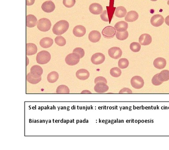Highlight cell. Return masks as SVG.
Instances as JSON below:
<instances>
[{
    "instance_id": "obj_1",
    "label": "cell",
    "mask_w": 169,
    "mask_h": 150,
    "mask_svg": "<svg viewBox=\"0 0 169 150\" xmlns=\"http://www.w3.org/2000/svg\"><path fill=\"white\" fill-rule=\"evenodd\" d=\"M69 27V22L65 20H61L55 23L52 32L57 35H61L66 32Z\"/></svg>"
},
{
    "instance_id": "obj_2",
    "label": "cell",
    "mask_w": 169,
    "mask_h": 150,
    "mask_svg": "<svg viewBox=\"0 0 169 150\" xmlns=\"http://www.w3.org/2000/svg\"><path fill=\"white\" fill-rule=\"evenodd\" d=\"M51 58L49 52L45 50L41 51L37 54V62L39 64H46L48 63Z\"/></svg>"
},
{
    "instance_id": "obj_3",
    "label": "cell",
    "mask_w": 169,
    "mask_h": 150,
    "mask_svg": "<svg viewBox=\"0 0 169 150\" xmlns=\"http://www.w3.org/2000/svg\"><path fill=\"white\" fill-rule=\"evenodd\" d=\"M51 22L50 20L46 18H43L37 21V28L39 31L42 32H46L50 30L51 27Z\"/></svg>"
},
{
    "instance_id": "obj_4",
    "label": "cell",
    "mask_w": 169,
    "mask_h": 150,
    "mask_svg": "<svg viewBox=\"0 0 169 150\" xmlns=\"http://www.w3.org/2000/svg\"><path fill=\"white\" fill-rule=\"evenodd\" d=\"M80 59L79 55L76 53L73 52L67 55L65 58V62L68 65L74 66L79 62Z\"/></svg>"
},
{
    "instance_id": "obj_5",
    "label": "cell",
    "mask_w": 169,
    "mask_h": 150,
    "mask_svg": "<svg viewBox=\"0 0 169 150\" xmlns=\"http://www.w3.org/2000/svg\"><path fill=\"white\" fill-rule=\"evenodd\" d=\"M131 85L132 87L136 89H140L144 85V82L140 76H135L131 79Z\"/></svg>"
},
{
    "instance_id": "obj_6",
    "label": "cell",
    "mask_w": 169,
    "mask_h": 150,
    "mask_svg": "<svg viewBox=\"0 0 169 150\" xmlns=\"http://www.w3.org/2000/svg\"><path fill=\"white\" fill-rule=\"evenodd\" d=\"M108 53L110 57L114 59H118L122 57L123 52L120 48L113 47L111 48L108 51Z\"/></svg>"
},
{
    "instance_id": "obj_7",
    "label": "cell",
    "mask_w": 169,
    "mask_h": 150,
    "mask_svg": "<svg viewBox=\"0 0 169 150\" xmlns=\"http://www.w3.org/2000/svg\"><path fill=\"white\" fill-rule=\"evenodd\" d=\"M116 29L111 26H107L104 27L102 31L103 36L107 38H112L116 34Z\"/></svg>"
},
{
    "instance_id": "obj_8",
    "label": "cell",
    "mask_w": 169,
    "mask_h": 150,
    "mask_svg": "<svg viewBox=\"0 0 169 150\" xmlns=\"http://www.w3.org/2000/svg\"><path fill=\"white\" fill-rule=\"evenodd\" d=\"M105 60V57L102 53H96L92 56L91 61L93 64L99 65L104 62Z\"/></svg>"
},
{
    "instance_id": "obj_9",
    "label": "cell",
    "mask_w": 169,
    "mask_h": 150,
    "mask_svg": "<svg viewBox=\"0 0 169 150\" xmlns=\"http://www.w3.org/2000/svg\"><path fill=\"white\" fill-rule=\"evenodd\" d=\"M164 22V18L161 15L156 14L151 17L150 20L151 23L153 26L158 27L161 26Z\"/></svg>"
},
{
    "instance_id": "obj_10",
    "label": "cell",
    "mask_w": 169,
    "mask_h": 150,
    "mask_svg": "<svg viewBox=\"0 0 169 150\" xmlns=\"http://www.w3.org/2000/svg\"><path fill=\"white\" fill-rule=\"evenodd\" d=\"M94 89L96 93H106L109 90V87L104 82H98L94 86Z\"/></svg>"
},
{
    "instance_id": "obj_11",
    "label": "cell",
    "mask_w": 169,
    "mask_h": 150,
    "mask_svg": "<svg viewBox=\"0 0 169 150\" xmlns=\"http://www.w3.org/2000/svg\"><path fill=\"white\" fill-rule=\"evenodd\" d=\"M42 8L45 12L50 13L55 10V5L51 1H47L42 4Z\"/></svg>"
},
{
    "instance_id": "obj_12",
    "label": "cell",
    "mask_w": 169,
    "mask_h": 150,
    "mask_svg": "<svg viewBox=\"0 0 169 150\" xmlns=\"http://www.w3.org/2000/svg\"><path fill=\"white\" fill-rule=\"evenodd\" d=\"M90 12L94 15H99L103 12V7L100 4L97 3H94L91 4L89 7Z\"/></svg>"
},
{
    "instance_id": "obj_13",
    "label": "cell",
    "mask_w": 169,
    "mask_h": 150,
    "mask_svg": "<svg viewBox=\"0 0 169 150\" xmlns=\"http://www.w3.org/2000/svg\"><path fill=\"white\" fill-rule=\"evenodd\" d=\"M152 42L151 36L148 33H143L141 34L139 38V42L142 46H148Z\"/></svg>"
},
{
    "instance_id": "obj_14",
    "label": "cell",
    "mask_w": 169,
    "mask_h": 150,
    "mask_svg": "<svg viewBox=\"0 0 169 150\" xmlns=\"http://www.w3.org/2000/svg\"><path fill=\"white\" fill-rule=\"evenodd\" d=\"M73 33L75 36L82 37L86 34V28L82 25H77L74 28Z\"/></svg>"
},
{
    "instance_id": "obj_15",
    "label": "cell",
    "mask_w": 169,
    "mask_h": 150,
    "mask_svg": "<svg viewBox=\"0 0 169 150\" xmlns=\"http://www.w3.org/2000/svg\"><path fill=\"white\" fill-rule=\"evenodd\" d=\"M89 72L87 70L84 69H81L78 70L76 73V76L77 78L81 80H86L89 78Z\"/></svg>"
},
{
    "instance_id": "obj_16",
    "label": "cell",
    "mask_w": 169,
    "mask_h": 150,
    "mask_svg": "<svg viewBox=\"0 0 169 150\" xmlns=\"http://www.w3.org/2000/svg\"><path fill=\"white\" fill-rule=\"evenodd\" d=\"M101 37L100 32L96 30L91 31L89 34V39L90 42L93 43L98 42L100 40Z\"/></svg>"
},
{
    "instance_id": "obj_17",
    "label": "cell",
    "mask_w": 169,
    "mask_h": 150,
    "mask_svg": "<svg viewBox=\"0 0 169 150\" xmlns=\"http://www.w3.org/2000/svg\"><path fill=\"white\" fill-rule=\"evenodd\" d=\"M153 65L156 68L160 70L163 69L166 66V60L164 58H157L154 60Z\"/></svg>"
},
{
    "instance_id": "obj_18",
    "label": "cell",
    "mask_w": 169,
    "mask_h": 150,
    "mask_svg": "<svg viewBox=\"0 0 169 150\" xmlns=\"http://www.w3.org/2000/svg\"><path fill=\"white\" fill-rule=\"evenodd\" d=\"M138 17L139 15L137 12L135 11H130L126 14L125 18V20L126 22H133L137 20Z\"/></svg>"
},
{
    "instance_id": "obj_19",
    "label": "cell",
    "mask_w": 169,
    "mask_h": 150,
    "mask_svg": "<svg viewBox=\"0 0 169 150\" xmlns=\"http://www.w3.org/2000/svg\"><path fill=\"white\" fill-rule=\"evenodd\" d=\"M37 20L35 16L32 14H29L27 16L26 25L27 27H33L37 24Z\"/></svg>"
},
{
    "instance_id": "obj_20",
    "label": "cell",
    "mask_w": 169,
    "mask_h": 150,
    "mask_svg": "<svg viewBox=\"0 0 169 150\" xmlns=\"http://www.w3.org/2000/svg\"><path fill=\"white\" fill-rule=\"evenodd\" d=\"M27 80L31 84L35 85L38 83L42 80L41 76H37L33 75L31 72L27 74L26 77Z\"/></svg>"
},
{
    "instance_id": "obj_21",
    "label": "cell",
    "mask_w": 169,
    "mask_h": 150,
    "mask_svg": "<svg viewBox=\"0 0 169 150\" xmlns=\"http://www.w3.org/2000/svg\"><path fill=\"white\" fill-rule=\"evenodd\" d=\"M37 51V47L35 44L29 43L26 45V54L27 56L35 55Z\"/></svg>"
},
{
    "instance_id": "obj_22",
    "label": "cell",
    "mask_w": 169,
    "mask_h": 150,
    "mask_svg": "<svg viewBox=\"0 0 169 150\" xmlns=\"http://www.w3.org/2000/svg\"><path fill=\"white\" fill-rule=\"evenodd\" d=\"M53 41L52 38L49 37H45L40 41V45L43 48H47L50 47L53 45Z\"/></svg>"
},
{
    "instance_id": "obj_23",
    "label": "cell",
    "mask_w": 169,
    "mask_h": 150,
    "mask_svg": "<svg viewBox=\"0 0 169 150\" xmlns=\"http://www.w3.org/2000/svg\"><path fill=\"white\" fill-rule=\"evenodd\" d=\"M114 28L117 31L124 32L127 31L128 27V24L124 21L118 22L114 25Z\"/></svg>"
},
{
    "instance_id": "obj_24",
    "label": "cell",
    "mask_w": 169,
    "mask_h": 150,
    "mask_svg": "<svg viewBox=\"0 0 169 150\" xmlns=\"http://www.w3.org/2000/svg\"><path fill=\"white\" fill-rule=\"evenodd\" d=\"M127 14L126 8L123 6L117 7L114 12V15L119 18H123Z\"/></svg>"
},
{
    "instance_id": "obj_25",
    "label": "cell",
    "mask_w": 169,
    "mask_h": 150,
    "mask_svg": "<svg viewBox=\"0 0 169 150\" xmlns=\"http://www.w3.org/2000/svg\"><path fill=\"white\" fill-rule=\"evenodd\" d=\"M30 72L35 76H41L43 74V70L40 66L34 65L31 68Z\"/></svg>"
},
{
    "instance_id": "obj_26",
    "label": "cell",
    "mask_w": 169,
    "mask_h": 150,
    "mask_svg": "<svg viewBox=\"0 0 169 150\" xmlns=\"http://www.w3.org/2000/svg\"><path fill=\"white\" fill-rule=\"evenodd\" d=\"M59 75L56 72H52L49 73L47 76L48 81L51 83L56 82L58 80Z\"/></svg>"
},
{
    "instance_id": "obj_27",
    "label": "cell",
    "mask_w": 169,
    "mask_h": 150,
    "mask_svg": "<svg viewBox=\"0 0 169 150\" xmlns=\"http://www.w3.org/2000/svg\"><path fill=\"white\" fill-rule=\"evenodd\" d=\"M158 78L163 82L168 81L169 80V70H162L161 72L158 74Z\"/></svg>"
},
{
    "instance_id": "obj_28",
    "label": "cell",
    "mask_w": 169,
    "mask_h": 150,
    "mask_svg": "<svg viewBox=\"0 0 169 150\" xmlns=\"http://www.w3.org/2000/svg\"><path fill=\"white\" fill-rule=\"evenodd\" d=\"M128 36V32L127 31L124 32L117 31L116 33V38L121 41L125 40L127 38Z\"/></svg>"
},
{
    "instance_id": "obj_29",
    "label": "cell",
    "mask_w": 169,
    "mask_h": 150,
    "mask_svg": "<svg viewBox=\"0 0 169 150\" xmlns=\"http://www.w3.org/2000/svg\"><path fill=\"white\" fill-rule=\"evenodd\" d=\"M57 93H69L70 89L67 86L65 85H59L56 90Z\"/></svg>"
},
{
    "instance_id": "obj_30",
    "label": "cell",
    "mask_w": 169,
    "mask_h": 150,
    "mask_svg": "<svg viewBox=\"0 0 169 150\" xmlns=\"http://www.w3.org/2000/svg\"><path fill=\"white\" fill-rule=\"evenodd\" d=\"M129 65V62L126 58L120 59L118 62V66L120 68L125 69L128 68Z\"/></svg>"
},
{
    "instance_id": "obj_31",
    "label": "cell",
    "mask_w": 169,
    "mask_h": 150,
    "mask_svg": "<svg viewBox=\"0 0 169 150\" xmlns=\"http://www.w3.org/2000/svg\"><path fill=\"white\" fill-rule=\"evenodd\" d=\"M55 42L56 44L60 46H63L66 44V39L61 35H58L55 38Z\"/></svg>"
},
{
    "instance_id": "obj_32",
    "label": "cell",
    "mask_w": 169,
    "mask_h": 150,
    "mask_svg": "<svg viewBox=\"0 0 169 150\" xmlns=\"http://www.w3.org/2000/svg\"><path fill=\"white\" fill-rule=\"evenodd\" d=\"M110 74L112 77L114 78H118L121 76L122 74V71L120 68L115 67L112 68L110 70Z\"/></svg>"
},
{
    "instance_id": "obj_33",
    "label": "cell",
    "mask_w": 169,
    "mask_h": 150,
    "mask_svg": "<svg viewBox=\"0 0 169 150\" xmlns=\"http://www.w3.org/2000/svg\"><path fill=\"white\" fill-rule=\"evenodd\" d=\"M130 49L131 51L134 52H139L141 49V45L139 43L137 42H133L130 44L129 46Z\"/></svg>"
},
{
    "instance_id": "obj_34",
    "label": "cell",
    "mask_w": 169,
    "mask_h": 150,
    "mask_svg": "<svg viewBox=\"0 0 169 150\" xmlns=\"http://www.w3.org/2000/svg\"><path fill=\"white\" fill-rule=\"evenodd\" d=\"M76 1L75 0H63V3L66 7L70 8L72 7L75 5Z\"/></svg>"
},
{
    "instance_id": "obj_35",
    "label": "cell",
    "mask_w": 169,
    "mask_h": 150,
    "mask_svg": "<svg viewBox=\"0 0 169 150\" xmlns=\"http://www.w3.org/2000/svg\"><path fill=\"white\" fill-rule=\"evenodd\" d=\"M151 82H152L153 85H155V86H158V85L162 84L163 82L159 79V78H158V74H157L153 77L152 80H151Z\"/></svg>"
},
{
    "instance_id": "obj_36",
    "label": "cell",
    "mask_w": 169,
    "mask_h": 150,
    "mask_svg": "<svg viewBox=\"0 0 169 150\" xmlns=\"http://www.w3.org/2000/svg\"><path fill=\"white\" fill-rule=\"evenodd\" d=\"M73 52L76 53L80 56V58L83 57L84 55V51L82 48H76L74 49Z\"/></svg>"
},
{
    "instance_id": "obj_37",
    "label": "cell",
    "mask_w": 169,
    "mask_h": 150,
    "mask_svg": "<svg viewBox=\"0 0 169 150\" xmlns=\"http://www.w3.org/2000/svg\"><path fill=\"white\" fill-rule=\"evenodd\" d=\"M100 18H101V20L104 21H108L109 19L107 10H105L103 11L100 14Z\"/></svg>"
},
{
    "instance_id": "obj_38",
    "label": "cell",
    "mask_w": 169,
    "mask_h": 150,
    "mask_svg": "<svg viewBox=\"0 0 169 150\" xmlns=\"http://www.w3.org/2000/svg\"><path fill=\"white\" fill-rule=\"evenodd\" d=\"M104 82L106 84H107V82H108L106 79L104 77H102V76H99V77L95 78V80H94V83H95L96 84L98 82Z\"/></svg>"
},
{
    "instance_id": "obj_39",
    "label": "cell",
    "mask_w": 169,
    "mask_h": 150,
    "mask_svg": "<svg viewBox=\"0 0 169 150\" xmlns=\"http://www.w3.org/2000/svg\"><path fill=\"white\" fill-rule=\"evenodd\" d=\"M119 93H132V91L129 88H124L119 92Z\"/></svg>"
},
{
    "instance_id": "obj_40",
    "label": "cell",
    "mask_w": 169,
    "mask_h": 150,
    "mask_svg": "<svg viewBox=\"0 0 169 150\" xmlns=\"http://www.w3.org/2000/svg\"><path fill=\"white\" fill-rule=\"evenodd\" d=\"M35 2V0H26V5L27 6L32 5Z\"/></svg>"
},
{
    "instance_id": "obj_41",
    "label": "cell",
    "mask_w": 169,
    "mask_h": 150,
    "mask_svg": "<svg viewBox=\"0 0 169 150\" xmlns=\"http://www.w3.org/2000/svg\"><path fill=\"white\" fill-rule=\"evenodd\" d=\"M165 22L168 26H169V15L166 17Z\"/></svg>"
},
{
    "instance_id": "obj_42",
    "label": "cell",
    "mask_w": 169,
    "mask_h": 150,
    "mask_svg": "<svg viewBox=\"0 0 169 150\" xmlns=\"http://www.w3.org/2000/svg\"><path fill=\"white\" fill-rule=\"evenodd\" d=\"M82 93H91V92H90V91H89V90H84L82 92Z\"/></svg>"
},
{
    "instance_id": "obj_43",
    "label": "cell",
    "mask_w": 169,
    "mask_h": 150,
    "mask_svg": "<svg viewBox=\"0 0 169 150\" xmlns=\"http://www.w3.org/2000/svg\"><path fill=\"white\" fill-rule=\"evenodd\" d=\"M27 65H28V64H29V62H28V61H29V59H28V58L27 57Z\"/></svg>"
},
{
    "instance_id": "obj_44",
    "label": "cell",
    "mask_w": 169,
    "mask_h": 150,
    "mask_svg": "<svg viewBox=\"0 0 169 150\" xmlns=\"http://www.w3.org/2000/svg\"><path fill=\"white\" fill-rule=\"evenodd\" d=\"M151 1H157V0H151Z\"/></svg>"
},
{
    "instance_id": "obj_45",
    "label": "cell",
    "mask_w": 169,
    "mask_h": 150,
    "mask_svg": "<svg viewBox=\"0 0 169 150\" xmlns=\"http://www.w3.org/2000/svg\"><path fill=\"white\" fill-rule=\"evenodd\" d=\"M167 4H168V5L169 6V1H167Z\"/></svg>"
}]
</instances>
